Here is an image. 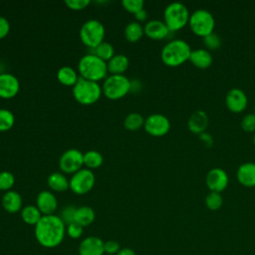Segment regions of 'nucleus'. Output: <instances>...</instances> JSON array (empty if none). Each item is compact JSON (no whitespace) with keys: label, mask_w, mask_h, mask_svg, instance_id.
I'll list each match as a JSON object with an SVG mask.
<instances>
[{"label":"nucleus","mask_w":255,"mask_h":255,"mask_svg":"<svg viewBox=\"0 0 255 255\" xmlns=\"http://www.w3.org/2000/svg\"><path fill=\"white\" fill-rule=\"evenodd\" d=\"M35 238L44 248L52 249L58 247L66 235V224L56 214L43 215L35 226Z\"/></svg>","instance_id":"1"},{"label":"nucleus","mask_w":255,"mask_h":255,"mask_svg":"<svg viewBox=\"0 0 255 255\" xmlns=\"http://www.w3.org/2000/svg\"><path fill=\"white\" fill-rule=\"evenodd\" d=\"M189 44L182 39H174L167 42L160 53L163 64L167 67H178L189 60L191 53Z\"/></svg>","instance_id":"2"},{"label":"nucleus","mask_w":255,"mask_h":255,"mask_svg":"<svg viewBox=\"0 0 255 255\" xmlns=\"http://www.w3.org/2000/svg\"><path fill=\"white\" fill-rule=\"evenodd\" d=\"M78 71L81 78L98 83L99 81L107 78L108 66L107 62L92 53L87 54L80 59Z\"/></svg>","instance_id":"3"},{"label":"nucleus","mask_w":255,"mask_h":255,"mask_svg":"<svg viewBox=\"0 0 255 255\" xmlns=\"http://www.w3.org/2000/svg\"><path fill=\"white\" fill-rule=\"evenodd\" d=\"M189 11L187 7L180 2L168 4L163 11V22L170 32H175L188 24Z\"/></svg>","instance_id":"4"},{"label":"nucleus","mask_w":255,"mask_h":255,"mask_svg":"<svg viewBox=\"0 0 255 255\" xmlns=\"http://www.w3.org/2000/svg\"><path fill=\"white\" fill-rule=\"evenodd\" d=\"M102 93V87L99 83L89 81L81 77L73 87V96L76 101L86 106L95 104L100 99Z\"/></svg>","instance_id":"5"},{"label":"nucleus","mask_w":255,"mask_h":255,"mask_svg":"<svg viewBox=\"0 0 255 255\" xmlns=\"http://www.w3.org/2000/svg\"><path fill=\"white\" fill-rule=\"evenodd\" d=\"M188 26L193 34L204 38L214 32L215 19L209 11L198 9L190 15Z\"/></svg>","instance_id":"6"},{"label":"nucleus","mask_w":255,"mask_h":255,"mask_svg":"<svg viewBox=\"0 0 255 255\" xmlns=\"http://www.w3.org/2000/svg\"><path fill=\"white\" fill-rule=\"evenodd\" d=\"M131 89V83L125 75H110L103 83L102 91L110 100L125 97Z\"/></svg>","instance_id":"7"},{"label":"nucleus","mask_w":255,"mask_h":255,"mask_svg":"<svg viewBox=\"0 0 255 255\" xmlns=\"http://www.w3.org/2000/svg\"><path fill=\"white\" fill-rule=\"evenodd\" d=\"M105 27L96 19L86 21L80 29V39L87 47L95 49L98 45L104 42Z\"/></svg>","instance_id":"8"},{"label":"nucleus","mask_w":255,"mask_h":255,"mask_svg":"<svg viewBox=\"0 0 255 255\" xmlns=\"http://www.w3.org/2000/svg\"><path fill=\"white\" fill-rule=\"evenodd\" d=\"M95 175L89 168H81L72 174L69 182L70 189L79 195H83L92 190L95 184Z\"/></svg>","instance_id":"9"},{"label":"nucleus","mask_w":255,"mask_h":255,"mask_svg":"<svg viewBox=\"0 0 255 255\" xmlns=\"http://www.w3.org/2000/svg\"><path fill=\"white\" fill-rule=\"evenodd\" d=\"M84 165V153L76 148L66 150L59 159L60 169L65 173L74 174Z\"/></svg>","instance_id":"10"},{"label":"nucleus","mask_w":255,"mask_h":255,"mask_svg":"<svg viewBox=\"0 0 255 255\" xmlns=\"http://www.w3.org/2000/svg\"><path fill=\"white\" fill-rule=\"evenodd\" d=\"M143 128L152 136H162L169 131L170 122L161 114H152L144 120Z\"/></svg>","instance_id":"11"},{"label":"nucleus","mask_w":255,"mask_h":255,"mask_svg":"<svg viewBox=\"0 0 255 255\" xmlns=\"http://www.w3.org/2000/svg\"><path fill=\"white\" fill-rule=\"evenodd\" d=\"M228 182V175L226 171L222 168L214 167L210 169L206 174L205 183L210 191L221 193L223 190L226 189Z\"/></svg>","instance_id":"12"},{"label":"nucleus","mask_w":255,"mask_h":255,"mask_svg":"<svg viewBox=\"0 0 255 255\" xmlns=\"http://www.w3.org/2000/svg\"><path fill=\"white\" fill-rule=\"evenodd\" d=\"M225 105L227 109L234 114H239L245 111L248 105V98L246 94L238 89L232 88L225 96Z\"/></svg>","instance_id":"13"},{"label":"nucleus","mask_w":255,"mask_h":255,"mask_svg":"<svg viewBox=\"0 0 255 255\" xmlns=\"http://www.w3.org/2000/svg\"><path fill=\"white\" fill-rule=\"evenodd\" d=\"M19 89V80L14 75L9 73L0 74V98L12 99L18 94Z\"/></svg>","instance_id":"14"},{"label":"nucleus","mask_w":255,"mask_h":255,"mask_svg":"<svg viewBox=\"0 0 255 255\" xmlns=\"http://www.w3.org/2000/svg\"><path fill=\"white\" fill-rule=\"evenodd\" d=\"M105 241L98 236L85 237L79 244V255H104Z\"/></svg>","instance_id":"15"},{"label":"nucleus","mask_w":255,"mask_h":255,"mask_svg":"<svg viewBox=\"0 0 255 255\" xmlns=\"http://www.w3.org/2000/svg\"><path fill=\"white\" fill-rule=\"evenodd\" d=\"M36 206L43 215L55 214L58 207V201L53 192L43 190L38 193L36 198Z\"/></svg>","instance_id":"16"},{"label":"nucleus","mask_w":255,"mask_h":255,"mask_svg":"<svg viewBox=\"0 0 255 255\" xmlns=\"http://www.w3.org/2000/svg\"><path fill=\"white\" fill-rule=\"evenodd\" d=\"M208 123L209 120L207 114L204 111L197 110L190 115L187 121V127L191 132L199 135L205 131L208 127Z\"/></svg>","instance_id":"17"},{"label":"nucleus","mask_w":255,"mask_h":255,"mask_svg":"<svg viewBox=\"0 0 255 255\" xmlns=\"http://www.w3.org/2000/svg\"><path fill=\"white\" fill-rule=\"evenodd\" d=\"M144 34L152 40H162L170 33L169 29L163 21L150 20L143 27Z\"/></svg>","instance_id":"18"},{"label":"nucleus","mask_w":255,"mask_h":255,"mask_svg":"<svg viewBox=\"0 0 255 255\" xmlns=\"http://www.w3.org/2000/svg\"><path fill=\"white\" fill-rule=\"evenodd\" d=\"M236 177L239 183L245 187L255 186V163L254 162H244L239 165Z\"/></svg>","instance_id":"19"},{"label":"nucleus","mask_w":255,"mask_h":255,"mask_svg":"<svg viewBox=\"0 0 255 255\" xmlns=\"http://www.w3.org/2000/svg\"><path fill=\"white\" fill-rule=\"evenodd\" d=\"M188 61L194 67L204 70L211 66L213 58L211 53L206 49H194L191 51Z\"/></svg>","instance_id":"20"},{"label":"nucleus","mask_w":255,"mask_h":255,"mask_svg":"<svg viewBox=\"0 0 255 255\" xmlns=\"http://www.w3.org/2000/svg\"><path fill=\"white\" fill-rule=\"evenodd\" d=\"M2 207L9 213H17L21 211L22 207V197L14 190L6 191L2 196Z\"/></svg>","instance_id":"21"},{"label":"nucleus","mask_w":255,"mask_h":255,"mask_svg":"<svg viewBox=\"0 0 255 255\" xmlns=\"http://www.w3.org/2000/svg\"><path fill=\"white\" fill-rule=\"evenodd\" d=\"M128 58L124 54H115V56L107 62L108 72L111 75H124L128 68Z\"/></svg>","instance_id":"22"},{"label":"nucleus","mask_w":255,"mask_h":255,"mask_svg":"<svg viewBox=\"0 0 255 255\" xmlns=\"http://www.w3.org/2000/svg\"><path fill=\"white\" fill-rule=\"evenodd\" d=\"M96 218L95 211L90 206H80L77 208L75 213L74 222L80 224L83 227L91 225Z\"/></svg>","instance_id":"23"},{"label":"nucleus","mask_w":255,"mask_h":255,"mask_svg":"<svg viewBox=\"0 0 255 255\" xmlns=\"http://www.w3.org/2000/svg\"><path fill=\"white\" fill-rule=\"evenodd\" d=\"M48 185L53 191L63 192L70 188L68 178L61 172H53L48 176Z\"/></svg>","instance_id":"24"},{"label":"nucleus","mask_w":255,"mask_h":255,"mask_svg":"<svg viewBox=\"0 0 255 255\" xmlns=\"http://www.w3.org/2000/svg\"><path fill=\"white\" fill-rule=\"evenodd\" d=\"M42 217L43 214L36 205H26L21 209V218L28 225L36 226Z\"/></svg>","instance_id":"25"},{"label":"nucleus","mask_w":255,"mask_h":255,"mask_svg":"<svg viewBox=\"0 0 255 255\" xmlns=\"http://www.w3.org/2000/svg\"><path fill=\"white\" fill-rule=\"evenodd\" d=\"M79 78L80 77L78 76L77 72L72 67L64 66V67L60 68L57 72L58 81L65 86L74 87L76 85V83L78 82Z\"/></svg>","instance_id":"26"},{"label":"nucleus","mask_w":255,"mask_h":255,"mask_svg":"<svg viewBox=\"0 0 255 255\" xmlns=\"http://www.w3.org/2000/svg\"><path fill=\"white\" fill-rule=\"evenodd\" d=\"M144 34L143 27L139 22H129L125 28V37L128 42H137Z\"/></svg>","instance_id":"27"},{"label":"nucleus","mask_w":255,"mask_h":255,"mask_svg":"<svg viewBox=\"0 0 255 255\" xmlns=\"http://www.w3.org/2000/svg\"><path fill=\"white\" fill-rule=\"evenodd\" d=\"M93 54L102 59L103 61L108 62L115 56V49L112 44L104 41L95 49H93Z\"/></svg>","instance_id":"28"},{"label":"nucleus","mask_w":255,"mask_h":255,"mask_svg":"<svg viewBox=\"0 0 255 255\" xmlns=\"http://www.w3.org/2000/svg\"><path fill=\"white\" fill-rule=\"evenodd\" d=\"M104 161L103 155L97 150H88L84 153V165L89 169L98 168L102 165Z\"/></svg>","instance_id":"29"},{"label":"nucleus","mask_w":255,"mask_h":255,"mask_svg":"<svg viewBox=\"0 0 255 255\" xmlns=\"http://www.w3.org/2000/svg\"><path fill=\"white\" fill-rule=\"evenodd\" d=\"M144 125V119L138 113H130L128 114L125 121L124 126L128 130H137Z\"/></svg>","instance_id":"30"},{"label":"nucleus","mask_w":255,"mask_h":255,"mask_svg":"<svg viewBox=\"0 0 255 255\" xmlns=\"http://www.w3.org/2000/svg\"><path fill=\"white\" fill-rule=\"evenodd\" d=\"M204 202L208 209L215 211V210L220 209L221 206L223 205V197H222L221 193H219V192L210 191L206 195Z\"/></svg>","instance_id":"31"},{"label":"nucleus","mask_w":255,"mask_h":255,"mask_svg":"<svg viewBox=\"0 0 255 255\" xmlns=\"http://www.w3.org/2000/svg\"><path fill=\"white\" fill-rule=\"evenodd\" d=\"M15 123V118L12 112L6 109H0V131L9 130Z\"/></svg>","instance_id":"32"},{"label":"nucleus","mask_w":255,"mask_h":255,"mask_svg":"<svg viewBox=\"0 0 255 255\" xmlns=\"http://www.w3.org/2000/svg\"><path fill=\"white\" fill-rule=\"evenodd\" d=\"M221 38L214 32L203 38V45L210 52V50H218L221 47Z\"/></svg>","instance_id":"33"},{"label":"nucleus","mask_w":255,"mask_h":255,"mask_svg":"<svg viewBox=\"0 0 255 255\" xmlns=\"http://www.w3.org/2000/svg\"><path fill=\"white\" fill-rule=\"evenodd\" d=\"M15 178L10 171H1L0 172V190L9 191L14 185Z\"/></svg>","instance_id":"34"},{"label":"nucleus","mask_w":255,"mask_h":255,"mask_svg":"<svg viewBox=\"0 0 255 255\" xmlns=\"http://www.w3.org/2000/svg\"><path fill=\"white\" fill-rule=\"evenodd\" d=\"M84 233V227L76 222H72L66 226V234L72 239H79Z\"/></svg>","instance_id":"35"},{"label":"nucleus","mask_w":255,"mask_h":255,"mask_svg":"<svg viewBox=\"0 0 255 255\" xmlns=\"http://www.w3.org/2000/svg\"><path fill=\"white\" fill-rule=\"evenodd\" d=\"M122 5L127 11L135 14L136 12L143 9L144 2L142 0H123Z\"/></svg>","instance_id":"36"},{"label":"nucleus","mask_w":255,"mask_h":255,"mask_svg":"<svg viewBox=\"0 0 255 255\" xmlns=\"http://www.w3.org/2000/svg\"><path fill=\"white\" fill-rule=\"evenodd\" d=\"M241 128L246 132L255 131V113L245 115L241 120Z\"/></svg>","instance_id":"37"},{"label":"nucleus","mask_w":255,"mask_h":255,"mask_svg":"<svg viewBox=\"0 0 255 255\" xmlns=\"http://www.w3.org/2000/svg\"><path fill=\"white\" fill-rule=\"evenodd\" d=\"M77 208L73 205H68L65 206L62 211L61 214L59 215L61 217V219L63 220V222L66 224V226L72 222H74V218H75V213H76Z\"/></svg>","instance_id":"38"},{"label":"nucleus","mask_w":255,"mask_h":255,"mask_svg":"<svg viewBox=\"0 0 255 255\" xmlns=\"http://www.w3.org/2000/svg\"><path fill=\"white\" fill-rule=\"evenodd\" d=\"M105 248V254L109 255H116L120 250H121V245L118 241L116 240H108L104 244Z\"/></svg>","instance_id":"39"},{"label":"nucleus","mask_w":255,"mask_h":255,"mask_svg":"<svg viewBox=\"0 0 255 255\" xmlns=\"http://www.w3.org/2000/svg\"><path fill=\"white\" fill-rule=\"evenodd\" d=\"M65 4L72 10H83L90 4V0H65Z\"/></svg>","instance_id":"40"},{"label":"nucleus","mask_w":255,"mask_h":255,"mask_svg":"<svg viewBox=\"0 0 255 255\" xmlns=\"http://www.w3.org/2000/svg\"><path fill=\"white\" fill-rule=\"evenodd\" d=\"M10 31V24L6 18L0 16V39L6 37Z\"/></svg>","instance_id":"41"},{"label":"nucleus","mask_w":255,"mask_h":255,"mask_svg":"<svg viewBox=\"0 0 255 255\" xmlns=\"http://www.w3.org/2000/svg\"><path fill=\"white\" fill-rule=\"evenodd\" d=\"M199 139L206 145V146H211L213 143V138L209 133H206L205 131L199 134Z\"/></svg>","instance_id":"42"},{"label":"nucleus","mask_w":255,"mask_h":255,"mask_svg":"<svg viewBox=\"0 0 255 255\" xmlns=\"http://www.w3.org/2000/svg\"><path fill=\"white\" fill-rule=\"evenodd\" d=\"M116 255H136V253L131 248L125 247V248H121V250Z\"/></svg>","instance_id":"43"},{"label":"nucleus","mask_w":255,"mask_h":255,"mask_svg":"<svg viewBox=\"0 0 255 255\" xmlns=\"http://www.w3.org/2000/svg\"><path fill=\"white\" fill-rule=\"evenodd\" d=\"M134 16H135V19L140 22V21H144L147 18V13H146V11L144 9H141L140 11L136 12L134 14Z\"/></svg>","instance_id":"44"},{"label":"nucleus","mask_w":255,"mask_h":255,"mask_svg":"<svg viewBox=\"0 0 255 255\" xmlns=\"http://www.w3.org/2000/svg\"><path fill=\"white\" fill-rule=\"evenodd\" d=\"M253 143H254V145H255V134H254V136H253Z\"/></svg>","instance_id":"45"},{"label":"nucleus","mask_w":255,"mask_h":255,"mask_svg":"<svg viewBox=\"0 0 255 255\" xmlns=\"http://www.w3.org/2000/svg\"><path fill=\"white\" fill-rule=\"evenodd\" d=\"M254 112H255V107H254Z\"/></svg>","instance_id":"46"}]
</instances>
